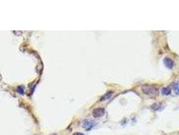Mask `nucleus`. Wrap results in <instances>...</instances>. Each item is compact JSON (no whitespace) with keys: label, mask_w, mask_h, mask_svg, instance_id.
Instances as JSON below:
<instances>
[{"label":"nucleus","mask_w":179,"mask_h":135,"mask_svg":"<svg viewBox=\"0 0 179 135\" xmlns=\"http://www.w3.org/2000/svg\"><path fill=\"white\" fill-rule=\"evenodd\" d=\"M111 95H112V93H111V92H110V93H106V94H105V95H104L103 96V97H102L101 98V101H105V100H106V99H109L110 97H111Z\"/></svg>","instance_id":"nucleus-7"},{"label":"nucleus","mask_w":179,"mask_h":135,"mask_svg":"<svg viewBox=\"0 0 179 135\" xmlns=\"http://www.w3.org/2000/svg\"><path fill=\"white\" fill-rule=\"evenodd\" d=\"M173 89L176 95H179V81L175 83L173 85Z\"/></svg>","instance_id":"nucleus-6"},{"label":"nucleus","mask_w":179,"mask_h":135,"mask_svg":"<svg viewBox=\"0 0 179 135\" xmlns=\"http://www.w3.org/2000/svg\"><path fill=\"white\" fill-rule=\"evenodd\" d=\"M142 91L143 93L146 95H155V94L157 93V89L156 88L152 86H150V85H145L142 87Z\"/></svg>","instance_id":"nucleus-1"},{"label":"nucleus","mask_w":179,"mask_h":135,"mask_svg":"<svg viewBox=\"0 0 179 135\" xmlns=\"http://www.w3.org/2000/svg\"><path fill=\"white\" fill-rule=\"evenodd\" d=\"M73 135H84V134L81 133V132H76V133H74Z\"/></svg>","instance_id":"nucleus-9"},{"label":"nucleus","mask_w":179,"mask_h":135,"mask_svg":"<svg viewBox=\"0 0 179 135\" xmlns=\"http://www.w3.org/2000/svg\"><path fill=\"white\" fill-rule=\"evenodd\" d=\"M51 135H57V134H51Z\"/></svg>","instance_id":"nucleus-10"},{"label":"nucleus","mask_w":179,"mask_h":135,"mask_svg":"<svg viewBox=\"0 0 179 135\" xmlns=\"http://www.w3.org/2000/svg\"><path fill=\"white\" fill-rule=\"evenodd\" d=\"M164 64L166 67L169 68V69H172L174 66V62L169 57H165L164 59Z\"/></svg>","instance_id":"nucleus-3"},{"label":"nucleus","mask_w":179,"mask_h":135,"mask_svg":"<svg viewBox=\"0 0 179 135\" xmlns=\"http://www.w3.org/2000/svg\"><path fill=\"white\" fill-rule=\"evenodd\" d=\"M93 126H94V123L91 121L86 120L84 122V123H83V127H84V128H86V130L91 129Z\"/></svg>","instance_id":"nucleus-4"},{"label":"nucleus","mask_w":179,"mask_h":135,"mask_svg":"<svg viewBox=\"0 0 179 135\" xmlns=\"http://www.w3.org/2000/svg\"><path fill=\"white\" fill-rule=\"evenodd\" d=\"M162 95H169L171 93V91H170L169 88L165 87L162 89Z\"/></svg>","instance_id":"nucleus-5"},{"label":"nucleus","mask_w":179,"mask_h":135,"mask_svg":"<svg viewBox=\"0 0 179 135\" xmlns=\"http://www.w3.org/2000/svg\"><path fill=\"white\" fill-rule=\"evenodd\" d=\"M104 113H105V110H104V109L102 108H96V109H95V110H94V111H92V115L94 118H100V117H102V115L104 114Z\"/></svg>","instance_id":"nucleus-2"},{"label":"nucleus","mask_w":179,"mask_h":135,"mask_svg":"<svg viewBox=\"0 0 179 135\" xmlns=\"http://www.w3.org/2000/svg\"><path fill=\"white\" fill-rule=\"evenodd\" d=\"M18 92L20 94H24V87H23L22 86L21 87V86H20V87H18Z\"/></svg>","instance_id":"nucleus-8"}]
</instances>
